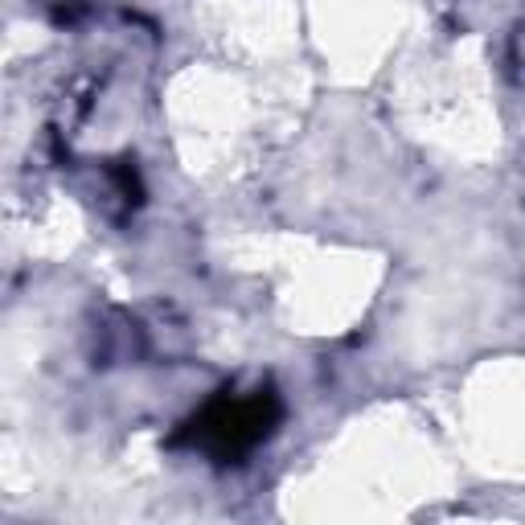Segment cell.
<instances>
[{
	"mask_svg": "<svg viewBox=\"0 0 525 525\" xmlns=\"http://www.w3.org/2000/svg\"><path fill=\"white\" fill-rule=\"evenodd\" d=\"M279 419V407L271 394H251V398H218L214 407L201 411L189 427L193 443H201L206 452H214L218 460H230V456H242L251 452L255 443H263L271 435Z\"/></svg>",
	"mask_w": 525,
	"mask_h": 525,
	"instance_id": "obj_1",
	"label": "cell"
}]
</instances>
